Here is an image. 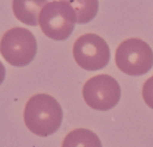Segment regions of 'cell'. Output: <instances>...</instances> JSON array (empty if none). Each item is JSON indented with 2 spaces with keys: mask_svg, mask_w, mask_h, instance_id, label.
Here are the masks:
<instances>
[{
  "mask_svg": "<svg viewBox=\"0 0 153 147\" xmlns=\"http://www.w3.org/2000/svg\"><path fill=\"white\" fill-rule=\"evenodd\" d=\"M47 1L44 0H15L13 1V11L19 21L30 26L39 24V15Z\"/></svg>",
  "mask_w": 153,
  "mask_h": 147,
  "instance_id": "52a82bcc",
  "label": "cell"
},
{
  "mask_svg": "<svg viewBox=\"0 0 153 147\" xmlns=\"http://www.w3.org/2000/svg\"><path fill=\"white\" fill-rule=\"evenodd\" d=\"M72 54L78 65L90 72L104 68L110 60V49L107 42L101 36L91 33L76 39Z\"/></svg>",
  "mask_w": 153,
  "mask_h": 147,
  "instance_id": "5b68a950",
  "label": "cell"
},
{
  "mask_svg": "<svg viewBox=\"0 0 153 147\" xmlns=\"http://www.w3.org/2000/svg\"><path fill=\"white\" fill-rule=\"evenodd\" d=\"M76 23V13L70 1H49L39 15V25L45 36L63 41L71 35Z\"/></svg>",
  "mask_w": 153,
  "mask_h": 147,
  "instance_id": "7a4b0ae2",
  "label": "cell"
},
{
  "mask_svg": "<svg viewBox=\"0 0 153 147\" xmlns=\"http://www.w3.org/2000/svg\"><path fill=\"white\" fill-rule=\"evenodd\" d=\"M26 127L39 137H48L60 128L63 119L61 105L51 95L38 94L30 97L24 108Z\"/></svg>",
  "mask_w": 153,
  "mask_h": 147,
  "instance_id": "6da1fadb",
  "label": "cell"
},
{
  "mask_svg": "<svg viewBox=\"0 0 153 147\" xmlns=\"http://www.w3.org/2000/svg\"><path fill=\"white\" fill-rule=\"evenodd\" d=\"M62 147H102V143L94 131L86 128H76L66 134Z\"/></svg>",
  "mask_w": 153,
  "mask_h": 147,
  "instance_id": "ba28073f",
  "label": "cell"
},
{
  "mask_svg": "<svg viewBox=\"0 0 153 147\" xmlns=\"http://www.w3.org/2000/svg\"><path fill=\"white\" fill-rule=\"evenodd\" d=\"M143 99L149 107L153 109V76L150 77L143 85Z\"/></svg>",
  "mask_w": 153,
  "mask_h": 147,
  "instance_id": "30bf717a",
  "label": "cell"
},
{
  "mask_svg": "<svg viewBox=\"0 0 153 147\" xmlns=\"http://www.w3.org/2000/svg\"><path fill=\"white\" fill-rule=\"evenodd\" d=\"M115 64L129 76H142L152 68L153 51L148 43L138 38L123 41L115 51Z\"/></svg>",
  "mask_w": 153,
  "mask_h": 147,
  "instance_id": "3957f363",
  "label": "cell"
},
{
  "mask_svg": "<svg viewBox=\"0 0 153 147\" xmlns=\"http://www.w3.org/2000/svg\"><path fill=\"white\" fill-rule=\"evenodd\" d=\"M85 103L96 110H109L119 103L121 87L113 77L106 74L97 75L84 84L82 90Z\"/></svg>",
  "mask_w": 153,
  "mask_h": 147,
  "instance_id": "8992f818",
  "label": "cell"
},
{
  "mask_svg": "<svg viewBox=\"0 0 153 147\" xmlns=\"http://www.w3.org/2000/svg\"><path fill=\"white\" fill-rule=\"evenodd\" d=\"M76 13V23L82 24L94 19L98 12L99 2L94 1H70Z\"/></svg>",
  "mask_w": 153,
  "mask_h": 147,
  "instance_id": "9c48e42d",
  "label": "cell"
},
{
  "mask_svg": "<svg viewBox=\"0 0 153 147\" xmlns=\"http://www.w3.org/2000/svg\"><path fill=\"white\" fill-rule=\"evenodd\" d=\"M0 51L9 64L13 66H25L36 56V38L30 31L24 28H11L1 38Z\"/></svg>",
  "mask_w": 153,
  "mask_h": 147,
  "instance_id": "277c9868",
  "label": "cell"
}]
</instances>
